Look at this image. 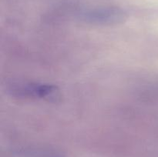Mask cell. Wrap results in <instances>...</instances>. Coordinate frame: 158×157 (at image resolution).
<instances>
[{
	"mask_svg": "<svg viewBox=\"0 0 158 157\" xmlns=\"http://www.w3.org/2000/svg\"><path fill=\"white\" fill-rule=\"evenodd\" d=\"M126 13L119 8H97L81 12L80 18L85 22L95 25H112L122 22Z\"/></svg>",
	"mask_w": 158,
	"mask_h": 157,
	"instance_id": "1",
	"label": "cell"
},
{
	"mask_svg": "<svg viewBox=\"0 0 158 157\" xmlns=\"http://www.w3.org/2000/svg\"><path fill=\"white\" fill-rule=\"evenodd\" d=\"M55 86L43 83H23L13 84L8 89L11 95L18 98L43 99L56 92Z\"/></svg>",
	"mask_w": 158,
	"mask_h": 157,
	"instance_id": "2",
	"label": "cell"
},
{
	"mask_svg": "<svg viewBox=\"0 0 158 157\" xmlns=\"http://www.w3.org/2000/svg\"><path fill=\"white\" fill-rule=\"evenodd\" d=\"M19 157H66L54 149L45 148H24L17 152Z\"/></svg>",
	"mask_w": 158,
	"mask_h": 157,
	"instance_id": "3",
	"label": "cell"
}]
</instances>
